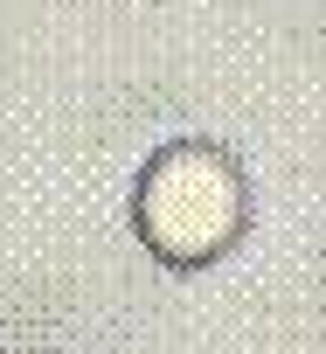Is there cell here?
<instances>
[{
	"instance_id": "obj_1",
	"label": "cell",
	"mask_w": 326,
	"mask_h": 354,
	"mask_svg": "<svg viewBox=\"0 0 326 354\" xmlns=\"http://www.w3.org/2000/svg\"><path fill=\"white\" fill-rule=\"evenodd\" d=\"M243 216H250L243 167L222 146H202V139L160 146L139 174V188H132V223L167 264L222 257L243 236Z\"/></svg>"
}]
</instances>
